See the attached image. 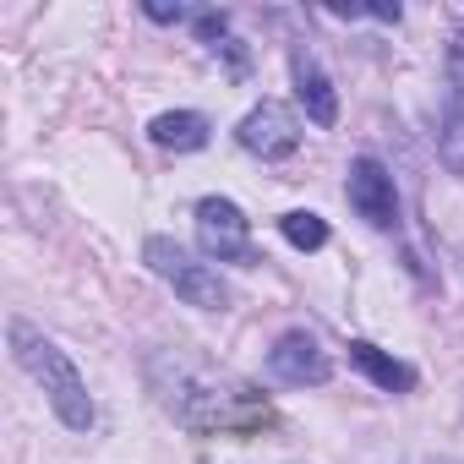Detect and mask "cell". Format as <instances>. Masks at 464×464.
<instances>
[{
  "label": "cell",
  "mask_w": 464,
  "mask_h": 464,
  "mask_svg": "<svg viewBox=\"0 0 464 464\" xmlns=\"http://www.w3.org/2000/svg\"><path fill=\"white\" fill-rule=\"evenodd\" d=\"M148 137H153L159 148H169V153H197V148L208 142V121H202L197 110H169V115H159V121L148 126Z\"/></svg>",
  "instance_id": "cell-10"
},
{
  "label": "cell",
  "mask_w": 464,
  "mask_h": 464,
  "mask_svg": "<svg viewBox=\"0 0 464 464\" xmlns=\"http://www.w3.org/2000/svg\"><path fill=\"white\" fill-rule=\"evenodd\" d=\"M279 229H285V241H290V246H301V252H317V246H328V224H323L317 213H306V208L285 213V218H279Z\"/></svg>",
  "instance_id": "cell-12"
},
{
  "label": "cell",
  "mask_w": 464,
  "mask_h": 464,
  "mask_svg": "<svg viewBox=\"0 0 464 464\" xmlns=\"http://www.w3.org/2000/svg\"><path fill=\"white\" fill-rule=\"evenodd\" d=\"M344 191H350V208H355V213H361L366 224H377V229H388V224L399 218V197H393V175H388V169H382L377 159H366V153H361V159L350 164V186H344Z\"/></svg>",
  "instance_id": "cell-6"
},
{
  "label": "cell",
  "mask_w": 464,
  "mask_h": 464,
  "mask_svg": "<svg viewBox=\"0 0 464 464\" xmlns=\"http://www.w3.org/2000/svg\"><path fill=\"white\" fill-rule=\"evenodd\" d=\"M197 241L218 263H241V268L257 263V252H252V224H246V213L229 202V197H202L197 202Z\"/></svg>",
  "instance_id": "cell-4"
},
{
  "label": "cell",
  "mask_w": 464,
  "mask_h": 464,
  "mask_svg": "<svg viewBox=\"0 0 464 464\" xmlns=\"http://www.w3.org/2000/svg\"><path fill=\"white\" fill-rule=\"evenodd\" d=\"M290 72H295V99H301L306 121H312V126H334V121H339V93H334V82L323 77L317 55H312V50H295V55H290Z\"/></svg>",
  "instance_id": "cell-9"
},
{
  "label": "cell",
  "mask_w": 464,
  "mask_h": 464,
  "mask_svg": "<svg viewBox=\"0 0 464 464\" xmlns=\"http://www.w3.org/2000/svg\"><path fill=\"white\" fill-rule=\"evenodd\" d=\"M142 257H148V268L186 301V306H202V312H224L229 306V290H224V279L208 268V263H197V257H186L169 236H153L148 246H142Z\"/></svg>",
  "instance_id": "cell-3"
},
{
  "label": "cell",
  "mask_w": 464,
  "mask_h": 464,
  "mask_svg": "<svg viewBox=\"0 0 464 464\" xmlns=\"http://www.w3.org/2000/svg\"><path fill=\"white\" fill-rule=\"evenodd\" d=\"M350 361H355L377 388H388V393H410V388H415V372H410L404 361L382 355V350H377V344H366V339H355V344H350Z\"/></svg>",
  "instance_id": "cell-11"
},
{
  "label": "cell",
  "mask_w": 464,
  "mask_h": 464,
  "mask_svg": "<svg viewBox=\"0 0 464 464\" xmlns=\"http://www.w3.org/2000/svg\"><path fill=\"white\" fill-rule=\"evenodd\" d=\"M12 355H17V366L50 393V404H55V415L72 426V431H88L93 426V399H88V382H82V372L72 366V355L61 350V344H50L34 323H23V317H12Z\"/></svg>",
  "instance_id": "cell-2"
},
{
  "label": "cell",
  "mask_w": 464,
  "mask_h": 464,
  "mask_svg": "<svg viewBox=\"0 0 464 464\" xmlns=\"http://www.w3.org/2000/svg\"><path fill=\"white\" fill-rule=\"evenodd\" d=\"M241 148L246 153H257V159H285V153H295V142H301V126H295V115L285 110V104H274V99H263L246 121H241Z\"/></svg>",
  "instance_id": "cell-5"
},
{
  "label": "cell",
  "mask_w": 464,
  "mask_h": 464,
  "mask_svg": "<svg viewBox=\"0 0 464 464\" xmlns=\"http://www.w3.org/2000/svg\"><path fill=\"white\" fill-rule=\"evenodd\" d=\"M268 366H274V377L290 382V388H317V382H328V355H323V344H317L306 328H290V334L268 350Z\"/></svg>",
  "instance_id": "cell-7"
},
{
  "label": "cell",
  "mask_w": 464,
  "mask_h": 464,
  "mask_svg": "<svg viewBox=\"0 0 464 464\" xmlns=\"http://www.w3.org/2000/svg\"><path fill=\"white\" fill-rule=\"evenodd\" d=\"M197 34H202V39H218V34H224V17H202Z\"/></svg>",
  "instance_id": "cell-14"
},
{
  "label": "cell",
  "mask_w": 464,
  "mask_h": 464,
  "mask_svg": "<svg viewBox=\"0 0 464 464\" xmlns=\"http://www.w3.org/2000/svg\"><path fill=\"white\" fill-rule=\"evenodd\" d=\"M148 17H153V23H180L186 12H180V6H148Z\"/></svg>",
  "instance_id": "cell-13"
},
{
  "label": "cell",
  "mask_w": 464,
  "mask_h": 464,
  "mask_svg": "<svg viewBox=\"0 0 464 464\" xmlns=\"http://www.w3.org/2000/svg\"><path fill=\"white\" fill-rule=\"evenodd\" d=\"M442 164L464 175V34L448 50V110H442Z\"/></svg>",
  "instance_id": "cell-8"
},
{
  "label": "cell",
  "mask_w": 464,
  "mask_h": 464,
  "mask_svg": "<svg viewBox=\"0 0 464 464\" xmlns=\"http://www.w3.org/2000/svg\"><path fill=\"white\" fill-rule=\"evenodd\" d=\"M148 372H153V388H159L164 410H169L180 426H191V431H208V437H213V431L252 437V431H263V426L274 420V410H268L246 382L224 377V372H213V366L180 355V350L153 355Z\"/></svg>",
  "instance_id": "cell-1"
}]
</instances>
